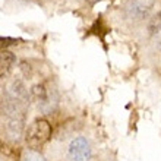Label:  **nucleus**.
I'll return each instance as SVG.
<instances>
[{"label": "nucleus", "instance_id": "nucleus-7", "mask_svg": "<svg viewBox=\"0 0 161 161\" xmlns=\"http://www.w3.org/2000/svg\"><path fill=\"white\" fill-rule=\"evenodd\" d=\"M21 161H46V160H44V157H42L37 149L28 148L26 151H24Z\"/></svg>", "mask_w": 161, "mask_h": 161}, {"label": "nucleus", "instance_id": "nucleus-6", "mask_svg": "<svg viewBox=\"0 0 161 161\" xmlns=\"http://www.w3.org/2000/svg\"><path fill=\"white\" fill-rule=\"evenodd\" d=\"M31 95H32V98H34L38 104L48 103L47 101V100H48V89H47L44 85L38 84V85H35V86H32V89H31Z\"/></svg>", "mask_w": 161, "mask_h": 161}, {"label": "nucleus", "instance_id": "nucleus-1", "mask_svg": "<svg viewBox=\"0 0 161 161\" xmlns=\"http://www.w3.org/2000/svg\"><path fill=\"white\" fill-rule=\"evenodd\" d=\"M51 136V126L46 119H37L31 123L25 132L26 145L31 149H38Z\"/></svg>", "mask_w": 161, "mask_h": 161}, {"label": "nucleus", "instance_id": "nucleus-2", "mask_svg": "<svg viewBox=\"0 0 161 161\" xmlns=\"http://www.w3.org/2000/svg\"><path fill=\"white\" fill-rule=\"evenodd\" d=\"M3 113L6 114V132L12 139H18L24 129V117L21 111L15 106H8L6 108L3 107Z\"/></svg>", "mask_w": 161, "mask_h": 161}, {"label": "nucleus", "instance_id": "nucleus-3", "mask_svg": "<svg viewBox=\"0 0 161 161\" xmlns=\"http://www.w3.org/2000/svg\"><path fill=\"white\" fill-rule=\"evenodd\" d=\"M91 154V145L84 136L72 139L68 147V161H89Z\"/></svg>", "mask_w": 161, "mask_h": 161}, {"label": "nucleus", "instance_id": "nucleus-9", "mask_svg": "<svg viewBox=\"0 0 161 161\" xmlns=\"http://www.w3.org/2000/svg\"><path fill=\"white\" fill-rule=\"evenodd\" d=\"M155 40H157V46H158V48L161 50V32H158V34L155 35Z\"/></svg>", "mask_w": 161, "mask_h": 161}, {"label": "nucleus", "instance_id": "nucleus-5", "mask_svg": "<svg viewBox=\"0 0 161 161\" xmlns=\"http://www.w3.org/2000/svg\"><path fill=\"white\" fill-rule=\"evenodd\" d=\"M15 63H16V57L10 51H6V50L2 51V57H0V66H2L0 73H2V76L8 75L12 70L13 66H15Z\"/></svg>", "mask_w": 161, "mask_h": 161}, {"label": "nucleus", "instance_id": "nucleus-10", "mask_svg": "<svg viewBox=\"0 0 161 161\" xmlns=\"http://www.w3.org/2000/svg\"><path fill=\"white\" fill-rule=\"evenodd\" d=\"M89 3H97V2H100V0H88Z\"/></svg>", "mask_w": 161, "mask_h": 161}, {"label": "nucleus", "instance_id": "nucleus-8", "mask_svg": "<svg viewBox=\"0 0 161 161\" xmlns=\"http://www.w3.org/2000/svg\"><path fill=\"white\" fill-rule=\"evenodd\" d=\"M149 31H151L153 35H157L158 32H161V12L157 13V15L149 21Z\"/></svg>", "mask_w": 161, "mask_h": 161}, {"label": "nucleus", "instance_id": "nucleus-4", "mask_svg": "<svg viewBox=\"0 0 161 161\" xmlns=\"http://www.w3.org/2000/svg\"><path fill=\"white\" fill-rule=\"evenodd\" d=\"M153 9V2L151 0H132L130 3L127 4L126 12L129 18L133 19H144L149 15Z\"/></svg>", "mask_w": 161, "mask_h": 161}]
</instances>
